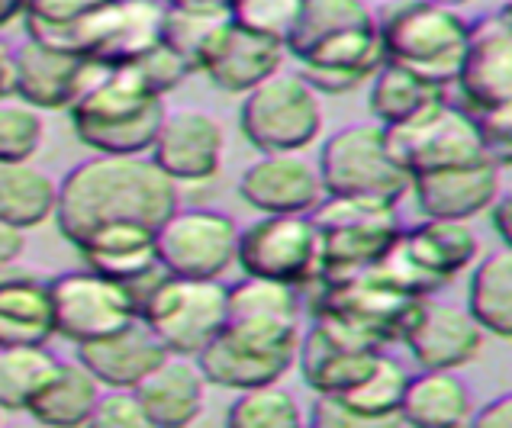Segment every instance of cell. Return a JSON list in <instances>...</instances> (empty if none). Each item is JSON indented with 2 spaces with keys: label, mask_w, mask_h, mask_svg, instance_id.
Returning a JSON list of instances; mask_svg holds the SVG:
<instances>
[{
  "label": "cell",
  "mask_w": 512,
  "mask_h": 428,
  "mask_svg": "<svg viewBox=\"0 0 512 428\" xmlns=\"http://www.w3.org/2000/svg\"><path fill=\"white\" fill-rule=\"evenodd\" d=\"M178 206V184L149 155H91L78 161L55 190V226L81 248L110 229H145Z\"/></svg>",
  "instance_id": "1"
},
{
  "label": "cell",
  "mask_w": 512,
  "mask_h": 428,
  "mask_svg": "<svg viewBox=\"0 0 512 428\" xmlns=\"http://www.w3.org/2000/svg\"><path fill=\"white\" fill-rule=\"evenodd\" d=\"M165 110V97L133 65H110L71 100L68 116L78 142L97 155H149Z\"/></svg>",
  "instance_id": "2"
},
{
  "label": "cell",
  "mask_w": 512,
  "mask_h": 428,
  "mask_svg": "<svg viewBox=\"0 0 512 428\" xmlns=\"http://www.w3.org/2000/svg\"><path fill=\"white\" fill-rule=\"evenodd\" d=\"M371 10L387 62L403 65L438 87L455 84L467 29H471L458 7L438 4V0H380Z\"/></svg>",
  "instance_id": "3"
},
{
  "label": "cell",
  "mask_w": 512,
  "mask_h": 428,
  "mask_svg": "<svg viewBox=\"0 0 512 428\" xmlns=\"http://www.w3.org/2000/svg\"><path fill=\"white\" fill-rule=\"evenodd\" d=\"M300 345V319H226L223 332L197 351L207 383L248 390L287 377Z\"/></svg>",
  "instance_id": "4"
},
{
  "label": "cell",
  "mask_w": 512,
  "mask_h": 428,
  "mask_svg": "<svg viewBox=\"0 0 512 428\" xmlns=\"http://www.w3.org/2000/svg\"><path fill=\"white\" fill-rule=\"evenodd\" d=\"M310 219L319 235V277H342L351 271L371 268L390 242L400 235L397 203L374 200V197H335L326 194L319 200Z\"/></svg>",
  "instance_id": "5"
},
{
  "label": "cell",
  "mask_w": 512,
  "mask_h": 428,
  "mask_svg": "<svg viewBox=\"0 0 512 428\" xmlns=\"http://www.w3.org/2000/svg\"><path fill=\"white\" fill-rule=\"evenodd\" d=\"M136 316L168 351L197 358V351L226 326V284L219 277H181L165 271L139 297Z\"/></svg>",
  "instance_id": "6"
},
{
  "label": "cell",
  "mask_w": 512,
  "mask_h": 428,
  "mask_svg": "<svg viewBox=\"0 0 512 428\" xmlns=\"http://www.w3.org/2000/svg\"><path fill=\"white\" fill-rule=\"evenodd\" d=\"M239 126L258 152H303L323 132V103L300 71L281 65L242 94Z\"/></svg>",
  "instance_id": "7"
},
{
  "label": "cell",
  "mask_w": 512,
  "mask_h": 428,
  "mask_svg": "<svg viewBox=\"0 0 512 428\" xmlns=\"http://www.w3.org/2000/svg\"><path fill=\"white\" fill-rule=\"evenodd\" d=\"M477 248V235L467 219L426 216L419 226L400 229L377 268L390 284L413 297H432L477 258Z\"/></svg>",
  "instance_id": "8"
},
{
  "label": "cell",
  "mask_w": 512,
  "mask_h": 428,
  "mask_svg": "<svg viewBox=\"0 0 512 428\" xmlns=\"http://www.w3.org/2000/svg\"><path fill=\"white\" fill-rule=\"evenodd\" d=\"M319 181L335 197H374L400 203L409 194V174L390 158L380 123H351L326 139L316 161Z\"/></svg>",
  "instance_id": "9"
},
{
  "label": "cell",
  "mask_w": 512,
  "mask_h": 428,
  "mask_svg": "<svg viewBox=\"0 0 512 428\" xmlns=\"http://www.w3.org/2000/svg\"><path fill=\"white\" fill-rule=\"evenodd\" d=\"M384 145L409 177L490 158L477 136L474 116L448 100H438L413 120L384 126Z\"/></svg>",
  "instance_id": "10"
},
{
  "label": "cell",
  "mask_w": 512,
  "mask_h": 428,
  "mask_svg": "<svg viewBox=\"0 0 512 428\" xmlns=\"http://www.w3.org/2000/svg\"><path fill=\"white\" fill-rule=\"evenodd\" d=\"M416 303L419 297L390 284L377 264H371V268L351 271L342 277L319 280L316 316L339 319L348 329L361 332L374 345L384 348L387 342H400Z\"/></svg>",
  "instance_id": "11"
},
{
  "label": "cell",
  "mask_w": 512,
  "mask_h": 428,
  "mask_svg": "<svg viewBox=\"0 0 512 428\" xmlns=\"http://www.w3.org/2000/svg\"><path fill=\"white\" fill-rule=\"evenodd\" d=\"M152 245L168 274L223 277L236 264L239 226L213 206H174L158 223Z\"/></svg>",
  "instance_id": "12"
},
{
  "label": "cell",
  "mask_w": 512,
  "mask_h": 428,
  "mask_svg": "<svg viewBox=\"0 0 512 428\" xmlns=\"http://www.w3.org/2000/svg\"><path fill=\"white\" fill-rule=\"evenodd\" d=\"M49 300L55 335L75 345L110 335L139 319L133 293L120 280L87 268V264L49 277Z\"/></svg>",
  "instance_id": "13"
},
{
  "label": "cell",
  "mask_w": 512,
  "mask_h": 428,
  "mask_svg": "<svg viewBox=\"0 0 512 428\" xmlns=\"http://www.w3.org/2000/svg\"><path fill=\"white\" fill-rule=\"evenodd\" d=\"M236 264L242 274L303 287L319 277V235L310 213H261L239 229Z\"/></svg>",
  "instance_id": "14"
},
{
  "label": "cell",
  "mask_w": 512,
  "mask_h": 428,
  "mask_svg": "<svg viewBox=\"0 0 512 428\" xmlns=\"http://www.w3.org/2000/svg\"><path fill=\"white\" fill-rule=\"evenodd\" d=\"M223 152V123L203 107H178L165 110L149 158L181 187L213 181L219 168H223Z\"/></svg>",
  "instance_id": "15"
},
{
  "label": "cell",
  "mask_w": 512,
  "mask_h": 428,
  "mask_svg": "<svg viewBox=\"0 0 512 428\" xmlns=\"http://www.w3.org/2000/svg\"><path fill=\"white\" fill-rule=\"evenodd\" d=\"M455 84L467 110H487L512 103V10L503 4L471 23Z\"/></svg>",
  "instance_id": "16"
},
{
  "label": "cell",
  "mask_w": 512,
  "mask_h": 428,
  "mask_svg": "<svg viewBox=\"0 0 512 428\" xmlns=\"http://www.w3.org/2000/svg\"><path fill=\"white\" fill-rule=\"evenodd\" d=\"M400 342L426 371H458L484 348V329L467 306L419 297Z\"/></svg>",
  "instance_id": "17"
},
{
  "label": "cell",
  "mask_w": 512,
  "mask_h": 428,
  "mask_svg": "<svg viewBox=\"0 0 512 428\" xmlns=\"http://www.w3.org/2000/svg\"><path fill=\"white\" fill-rule=\"evenodd\" d=\"M377 351L380 345H374L361 332L348 329L345 322L332 316H316V326L300 335L294 364H300V374L313 393L339 396L368 374Z\"/></svg>",
  "instance_id": "18"
},
{
  "label": "cell",
  "mask_w": 512,
  "mask_h": 428,
  "mask_svg": "<svg viewBox=\"0 0 512 428\" xmlns=\"http://www.w3.org/2000/svg\"><path fill=\"white\" fill-rule=\"evenodd\" d=\"M104 65L91 58L42 46L36 39H23L13 49V97L26 100L36 110H68L91 78Z\"/></svg>",
  "instance_id": "19"
},
{
  "label": "cell",
  "mask_w": 512,
  "mask_h": 428,
  "mask_svg": "<svg viewBox=\"0 0 512 428\" xmlns=\"http://www.w3.org/2000/svg\"><path fill=\"white\" fill-rule=\"evenodd\" d=\"M239 197L258 213H310L326 190L300 152H261L239 174Z\"/></svg>",
  "instance_id": "20"
},
{
  "label": "cell",
  "mask_w": 512,
  "mask_h": 428,
  "mask_svg": "<svg viewBox=\"0 0 512 428\" xmlns=\"http://www.w3.org/2000/svg\"><path fill=\"white\" fill-rule=\"evenodd\" d=\"M503 165L484 158L471 165L422 171L409 177V194L416 197L422 216L435 219H474L503 190Z\"/></svg>",
  "instance_id": "21"
},
{
  "label": "cell",
  "mask_w": 512,
  "mask_h": 428,
  "mask_svg": "<svg viewBox=\"0 0 512 428\" xmlns=\"http://www.w3.org/2000/svg\"><path fill=\"white\" fill-rule=\"evenodd\" d=\"M287 49L268 36H258L252 29L226 20L210 42L207 55L200 62V75H207L213 87L223 94H245L258 81H265L271 71L284 65Z\"/></svg>",
  "instance_id": "22"
},
{
  "label": "cell",
  "mask_w": 512,
  "mask_h": 428,
  "mask_svg": "<svg viewBox=\"0 0 512 428\" xmlns=\"http://www.w3.org/2000/svg\"><path fill=\"white\" fill-rule=\"evenodd\" d=\"M139 406L145 422L155 428H184L197 422L207 396V377H203L197 358L168 351L149 374L136 383Z\"/></svg>",
  "instance_id": "23"
},
{
  "label": "cell",
  "mask_w": 512,
  "mask_h": 428,
  "mask_svg": "<svg viewBox=\"0 0 512 428\" xmlns=\"http://www.w3.org/2000/svg\"><path fill=\"white\" fill-rule=\"evenodd\" d=\"M165 354L168 348L158 342L155 332L142 319H133L123 329L78 345V361L94 374L100 387L133 390Z\"/></svg>",
  "instance_id": "24"
},
{
  "label": "cell",
  "mask_w": 512,
  "mask_h": 428,
  "mask_svg": "<svg viewBox=\"0 0 512 428\" xmlns=\"http://www.w3.org/2000/svg\"><path fill=\"white\" fill-rule=\"evenodd\" d=\"M55 335L49 280L33 268H0V345H46Z\"/></svg>",
  "instance_id": "25"
},
{
  "label": "cell",
  "mask_w": 512,
  "mask_h": 428,
  "mask_svg": "<svg viewBox=\"0 0 512 428\" xmlns=\"http://www.w3.org/2000/svg\"><path fill=\"white\" fill-rule=\"evenodd\" d=\"M97 396H100V383L78 358L75 361L58 358L46 383H42L33 400H29L26 412L42 425L75 428V425L91 422Z\"/></svg>",
  "instance_id": "26"
},
{
  "label": "cell",
  "mask_w": 512,
  "mask_h": 428,
  "mask_svg": "<svg viewBox=\"0 0 512 428\" xmlns=\"http://www.w3.org/2000/svg\"><path fill=\"white\" fill-rule=\"evenodd\" d=\"M471 416V390L455 371H422L406 377V390L400 400V422L448 428L464 425Z\"/></svg>",
  "instance_id": "27"
},
{
  "label": "cell",
  "mask_w": 512,
  "mask_h": 428,
  "mask_svg": "<svg viewBox=\"0 0 512 428\" xmlns=\"http://www.w3.org/2000/svg\"><path fill=\"white\" fill-rule=\"evenodd\" d=\"M162 0H113L107 36L94 55L97 65H129L162 42Z\"/></svg>",
  "instance_id": "28"
},
{
  "label": "cell",
  "mask_w": 512,
  "mask_h": 428,
  "mask_svg": "<svg viewBox=\"0 0 512 428\" xmlns=\"http://www.w3.org/2000/svg\"><path fill=\"white\" fill-rule=\"evenodd\" d=\"M52 177L29 161H0V219L23 232L46 226L55 213Z\"/></svg>",
  "instance_id": "29"
},
{
  "label": "cell",
  "mask_w": 512,
  "mask_h": 428,
  "mask_svg": "<svg viewBox=\"0 0 512 428\" xmlns=\"http://www.w3.org/2000/svg\"><path fill=\"white\" fill-rule=\"evenodd\" d=\"M438 100H448L445 87L422 81L403 65H393L384 58V62L374 68L371 87H368V107H371L374 123L397 126L403 120H413L422 110L435 107Z\"/></svg>",
  "instance_id": "30"
},
{
  "label": "cell",
  "mask_w": 512,
  "mask_h": 428,
  "mask_svg": "<svg viewBox=\"0 0 512 428\" xmlns=\"http://www.w3.org/2000/svg\"><path fill=\"white\" fill-rule=\"evenodd\" d=\"M467 309L480 329L500 338L512 335V248L500 245L477 261L467 290Z\"/></svg>",
  "instance_id": "31"
},
{
  "label": "cell",
  "mask_w": 512,
  "mask_h": 428,
  "mask_svg": "<svg viewBox=\"0 0 512 428\" xmlns=\"http://www.w3.org/2000/svg\"><path fill=\"white\" fill-rule=\"evenodd\" d=\"M406 371L403 364L393 358L390 351L380 348L374 364L368 367L355 387H348L345 393H339L335 400H342L355 416L361 419V425H384V422H397L400 419V400L406 390Z\"/></svg>",
  "instance_id": "32"
},
{
  "label": "cell",
  "mask_w": 512,
  "mask_h": 428,
  "mask_svg": "<svg viewBox=\"0 0 512 428\" xmlns=\"http://www.w3.org/2000/svg\"><path fill=\"white\" fill-rule=\"evenodd\" d=\"M55 361L46 345H0V412H26Z\"/></svg>",
  "instance_id": "33"
},
{
  "label": "cell",
  "mask_w": 512,
  "mask_h": 428,
  "mask_svg": "<svg viewBox=\"0 0 512 428\" xmlns=\"http://www.w3.org/2000/svg\"><path fill=\"white\" fill-rule=\"evenodd\" d=\"M226 422L232 428H297L303 425V412L294 393L284 390L281 380H274L236 390V400L226 409Z\"/></svg>",
  "instance_id": "34"
},
{
  "label": "cell",
  "mask_w": 512,
  "mask_h": 428,
  "mask_svg": "<svg viewBox=\"0 0 512 428\" xmlns=\"http://www.w3.org/2000/svg\"><path fill=\"white\" fill-rule=\"evenodd\" d=\"M229 20L226 10H190V7H165L162 17V42L197 75L203 55L216 39L219 26Z\"/></svg>",
  "instance_id": "35"
},
{
  "label": "cell",
  "mask_w": 512,
  "mask_h": 428,
  "mask_svg": "<svg viewBox=\"0 0 512 428\" xmlns=\"http://www.w3.org/2000/svg\"><path fill=\"white\" fill-rule=\"evenodd\" d=\"M226 309V319H300V297L297 287L281 280L242 274L236 284H226Z\"/></svg>",
  "instance_id": "36"
},
{
  "label": "cell",
  "mask_w": 512,
  "mask_h": 428,
  "mask_svg": "<svg viewBox=\"0 0 512 428\" xmlns=\"http://www.w3.org/2000/svg\"><path fill=\"white\" fill-rule=\"evenodd\" d=\"M364 23H374V10L364 0H303L300 20L287 39V55H297L319 39Z\"/></svg>",
  "instance_id": "37"
},
{
  "label": "cell",
  "mask_w": 512,
  "mask_h": 428,
  "mask_svg": "<svg viewBox=\"0 0 512 428\" xmlns=\"http://www.w3.org/2000/svg\"><path fill=\"white\" fill-rule=\"evenodd\" d=\"M46 139L42 110L20 97H0V161H29Z\"/></svg>",
  "instance_id": "38"
},
{
  "label": "cell",
  "mask_w": 512,
  "mask_h": 428,
  "mask_svg": "<svg viewBox=\"0 0 512 428\" xmlns=\"http://www.w3.org/2000/svg\"><path fill=\"white\" fill-rule=\"evenodd\" d=\"M303 0H226V13L232 23L268 36L287 49V39L300 20Z\"/></svg>",
  "instance_id": "39"
},
{
  "label": "cell",
  "mask_w": 512,
  "mask_h": 428,
  "mask_svg": "<svg viewBox=\"0 0 512 428\" xmlns=\"http://www.w3.org/2000/svg\"><path fill=\"white\" fill-rule=\"evenodd\" d=\"M100 4H107V0H26V10L20 20L26 26L29 39L46 42L62 33L65 26L97 10Z\"/></svg>",
  "instance_id": "40"
},
{
  "label": "cell",
  "mask_w": 512,
  "mask_h": 428,
  "mask_svg": "<svg viewBox=\"0 0 512 428\" xmlns=\"http://www.w3.org/2000/svg\"><path fill=\"white\" fill-rule=\"evenodd\" d=\"M87 425L149 428V422H145V412L139 406V396H136V390H129V387H100V396H97L91 422H87Z\"/></svg>",
  "instance_id": "41"
},
{
  "label": "cell",
  "mask_w": 512,
  "mask_h": 428,
  "mask_svg": "<svg viewBox=\"0 0 512 428\" xmlns=\"http://www.w3.org/2000/svg\"><path fill=\"white\" fill-rule=\"evenodd\" d=\"M471 113V110H467ZM474 126L477 136L484 142L487 155L496 161V165L509 168V152H512V103H503V107H487V110H474Z\"/></svg>",
  "instance_id": "42"
},
{
  "label": "cell",
  "mask_w": 512,
  "mask_h": 428,
  "mask_svg": "<svg viewBox=\"0 0 512 428\" xmlns=\"http://www.w3.org/2000/svg\"><path fill=\"white\" fill-rule=\"evenodd\" d=\"M129 65H133L139 75L145 78V84H149L152 91H158L162 97L171 94L174 87H178L190 75L187 65L165 46V42H158V46H152L149 52L139 55L136 62H129Z\"/></svg>",
  "instance_id": "43"
},
{
  "label": "cell",
  "mask_w": 512,
  "mask_h": 428,
  "mask_svg": "<svg viewBox=\"0 0 512 428\" xmlns=\"http://www.w3.org/2000/svg\"><path fill=\"white\" fill-rule=\"evenodd\" d=\"M477 428H512V393L487 400L474 416H467Z\"/></svg>",
  "instance_id": "44"
},
{
  "label": "cell",
  "mask_w": 512,
  "mask_h": 428,
  "mask_svg": "<svg viewBox=\"0 0 512 428\" xmlns=\"http://www.w3.org/2000/svg\"><path fill=\"white\" fill-rule=\"evenodd\" d=\"M487 213H490L493 232L500 235V242L503 245H512V197L506 194V190H500V194H496V200L487 206Z\"/></svg>",
  "instance_id": "45"
},
{
  "label": "cell",
  "mask_w": 512,
  "mask_h": 428,
  "mask_svg": "<svg viewBox=\"0 0 512 428\" xmlns=\"http://www.w3.org/2000/svg\"><path fill=\"white\" fill-rule=\"evenodd\" d=\"M23 252H26V232L0 219V268L17 264L23 258Z\"/></svg>",
  "instance_id": "46"
},
{
  "label": "cell",
  "mask_w": 512,
  "mask_h": 428,
  "mask_svg": "<svg viewBox=\"0 0 512 428\" xmlns=\"http://www.w3.org/2000/svg\"><path fill=\"white\" fill-rule=\"evenodd\" d=\"M13 94V49L0 39V97Z\"/></svg>",
  "instance_id": "47"
},
{
  "label": "cell",
  "mask_w": 512,
  "mask_h": 428,
  "mask_svg": "<svg viewBox=\"0 0 512 428\" xmlns=\"http://www.w3.org/2000/svg\"><path fill=\"white\" fill-rule=\"evenodd\" d=\"M26 10V0H0V29H7L10 23H17Z\"/></svg>",
  "instance_id": "48"
},
{
  "label": "cell",
  "mask_w": 512,
  "mask_h": 428,
  "mask_svg": "<svg viewBox=\"0 0 512 428\" xmlns=\"http://www.w3.org/2000/svg\"><path fill=\"white\" fill-rule=\"evenodd\" d=\"M165 7H190V10H226V0H162Z\"/></svg>",
  "instance_id": "49"
},
{
  "label": "cell",
  "mask_w": 512,
  "mask_h": 428,
  "mask_svg": "<svg viewBox=\"0 0 512 428\" xmlns=\"http://www.w3.org/2000/svg\"><path fill=\"white\" fill-rule=\"evenodd\" d=\"M438 4H448V7H461V4H467V0H438Z\"/></svg>",
  "instance_id": "50"
}]
</instances>
